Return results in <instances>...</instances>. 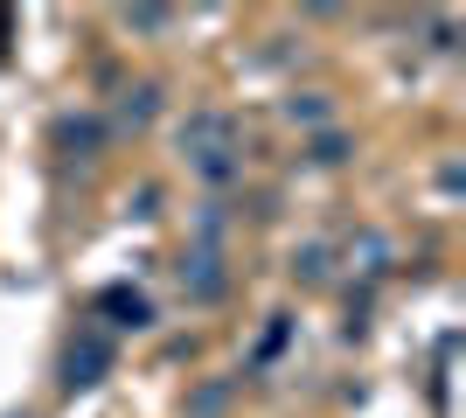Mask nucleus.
<instances>
[{
  "instance_id": "20e7f679",
  "label": "nucleus",
  "mask_w": 466,
  "mask_h": 418,
  "mask_svg": "<svg viewBox=\"0 0 466 418\" xmlns=\"http://www.w3.org/2000/svg\"><path fill=\"white\" fill-rule=\"evenodd\" d=\"M56 147L70 160H97V147H105V126L84 112V119H56Z\"/></svg>"
},
{
  "instance_id": "7ed1b4c3",
  "label": "nucleus",
  "mask_w": 466,
  "mask_h": 418,
  "mask_svg": "<svg viewBox=\"0 0 466 418\" xmlns=\"http://www.w3.org/2000/svg\"><path fill=\"white\" fill-rule=\"evenodd\" d=\"M181 147H188V160L230 154V119H223V112H195V119L181 126Z\"/></svg>"
},
{
  "instance_id": "1a4fd4ad",
  "label": "nucleus",
  "mask_w": 466,
  "mask_h": 418,
  "mask_svg": "<svg viewBox=\"0 0 466 418\" xmlns=\"http://www.w3.org/2000/svg\"><path fill=\"white\" fill-rule=\"evenodd\" d=\"M307 160H313V168H334V160H349V139H341V133L307 139Z\"/></svg>"
},
{
  "instance_id": "39448f33",
  "label": "nucleus",
  "mask_w": 466,
  "mask_h": 418,
  "mask_svg": "<svg viewBox=\"0 0 466 418\" xmlns=\"http://www.w3.org/2000/svg\"><path fill=\"white\" fill-rule=\"evenodd\" d=\"M97 307H112V314H118V328H147V321H154V307H147L139 293H126V286H118V293H105Z\"/></svg>"
},
{
  "instance_id": "f257e3e1",
  "label": "nucleus",
  "mask_w": 466,
  "mask_h": 418,
  "mask_svg": "<svg viewBox=\"0 0 466 418\" xmlns=\"http://www.w3.org/2000/svg\"><path fill=\"white\" fill-rule=\"evenodd\" d=\"M223 286H230V272H223V251H216V244H195L188 265H181V293H188L195 307H209Z\"/></svg>"
},
{
  "instance_id": "f03ea898",
  "label": "nucleus",
  "mask_w": 466,
  "mask_h": 418,
  "mask_svg": "<svg viewBox=\"0 0 466 418\" xmlns=\"http://www.w3.org/2000/svg\"><path fill=\"white\" fill-rule=\"evenodd\" d=\"M105 370H112V342H105V335L70 342V356H63V391H91Z\"/></svg>"
},
{
  "instance_id": "9d476101",
  "label": "nucleus",
  "mask_w": 466,
  "mask_h": 418,
  "mask_svg": "<svg viewBox=\"0 0 466 418\" xmlns=\"http://www.w3.org/2000/svg\"><path fill=\"white\" fill-rule=\"evenodd\" d=\"M126 28L154 36V28H175V15H167V7H139V15H126Z\"/></svg>"
},
{
  "instance_id": "423d86ee",
  "label": "nucleus",
  "mask_w": 466,
  "mask_h": 418,
  "mask_svg": "<svg viewBox=\"0 0 466 418\" xmlns=\"http://www.w3.org/2000/svg\"><path fill=\"white\" fill-rule=\"evenodd\" d=\"M328 244H307V251H299V259H292V279H299V286H328Z\"/></svg>"
},
{
  "instance_id": "0eeeda50",
  "label": "nucleus",
  "mask_w": 466,
  "mask_h": 418,
  "mask_svg": "<svg viewBox=\"0 0 466 418\" xmlns=\"http://www.w3.org/2000/svg\"><path fill=\"white\" fill-rule=\"evenodd\" d=\"M328 112H334V105L320 98V91H292V98H286V119H292V126H320Z\"/></svg>"
},
{
  "instance_id": "6e6552de",
  "label": "nucleus",
  "mask_w": 466,
  "mask_h": 418,
  "mask_svg": "<svg viewBox=\"0 0 466 418\" xmlns=\"http://www.w3.org/2000/svg\"><path fill=\"white\" fill-rule=\"evenodd\" d=\"M160 112V84H139V91H126V126H147Z\"/></svg>"
},
{
  "instance_id": "9b49d317",
  "label": "nucleus",
  "mask_w": 466,
  "mask_h": 418,
  "mask_svg": "<svg viewBox=\"0 0 466 418\" xmlns=\"http://www.w3.org/2000/svg\"><path fill=\"white\" fill-rule=\"evenodd\" d=\"M223 398H230V391H223V383H209V391H195V412H202V418L223 412Z\"/></svg>"
}]
</instances>
